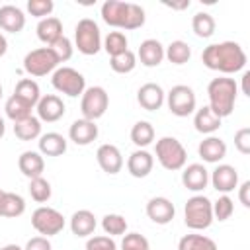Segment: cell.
Segmentation results:
<instances>
[{
  "instance_id": "obj_1",
  "label": "cell",
  "mask_w": 250,
  "mask_h": 250,
  "mask_svg": "<svg viewBox=\"0 0 250 250\" xmlns=\"http://www.w3.org/2000/svg\"><path fill=\"white\" fill-rule=\"evenodd\" d=\"M201 61L209 70H217V72H223V74H232V72H238L246 66V53L234 41L211 43L203 49Z\"/></svg>"
},
{
  "instance_id": "obj_2",
  "label": "cell",
  "mask_w": 250,
  "mask_h": 250,
  "mask_svg": "<svg viewBox=\"0 0 250 250\" xmlns=\"http://www.w3.org/2000/svg\"><path fill=\"white\" fill-rule=\"evenodd\" d=\"M102 20L117 29H139L145 25V10L135 2L121 0H105L102 4Z\"/></svg>"
},
{
  "instance_id": "obj_3",
  "label": "cell",
  "mask_w": 250,
  "mask_h": 250,
  "mask_svg": "<svg viewBox=\"0 0 250 250\" xmlns=\"http://www.w3.org/2000/svg\"><path fill=\"white\" fill-rule=\"evenodd\" d=\"M236 94H238V86L234 82V78H213L207 86V96H209V109L217 115V117H229L234 109L236 104Z\"/></svg>"
},
{
  "instance_id": "obj_4",
  "label": "cell",
  "mask_w": 250,
  "mask_h": 250,
  "mask_svg": "<svg viewBox=\"0 0 250 250\" xmlns=\"http://www.w3.org/2000/svg\"><path fill=\"white\" fill-rule=\"evenodd\" d=\"M154 152H156V160L160 162V166L164 170L176 172V170H182L186 166L188 152H186L184 145L176 137H162V139H158L156 146H154Z\"/></svg>"
},
{
  "instance_id": "obj_5",
  "label": "cell",
  "mask_w": 250,
  "mask_h": 250,
  "mask_svg": "<svg viewBox=\"0 0 250 250\" xmlns=\"http://www.w3.org/2000/svg\"><path fill=\"white\" fill-rule=\"evenodd\" d=\"M184 221L191 230H205L213 223V205L205 195H193L186 201Z\"/></svg>"
},
{
  "instance_id": "obj_6",
  "label": "cell",
  "mask_w": 250,
  "mask_h": 250,
  "mask_svg": "<svg viewBox=\"0 0 250 250\" xmlns=\"http://www.w3.org/2000/svg\"><path fill=\"white\" fill-rule=\"evenodd\" d=\"M74 45L82 55H96L102 49V33L94 20L82 18L74 27Z\"/></svg>"
},
{
  "instance_id": "obj_7",
  "label": "cell",
  "mask_w": 250,
  "mask_h": 250,
  "mask_svg": "<svg viewBox=\"0 0 250 250\" xmlns=\"http://www.w3.org/2000/svg\"><path fill=\"white\" fill-rule=\"evenodd\" d=\"M57 66H59V59L51 47L33 49L23 57V70L29 76H47L49 72H55Z\"/></svg>"
},
{
  "instance_id": "obj_8",
  "label": "cell",
  "mask_w": 250,
  "mask_h": 250,
  "mask_svg": "<svg viewBox=\"0 0 250 250\" xmlns=\"http://www.w3.org/2000/svg\"><path fill=\"white\" fill-rule=\"evenodd\" d=\"M51 84L57 92L70 96V98H78L84 94L86 90V78L72 66H61L53 72Z\"/></svg>"
},
{
  "instance_id": "obj_9",
  "label": "cell",
  "mask_w": 250,
  "mask_h": 250,
  "mask_svg": "<svg viewBox=\"0 0 250 250\" xmlns=\"http://www.w3.org/2000/svg\"><path fill=\"white\" fill-rule=\"evenodd\" d=\"M107 105H109V96H107L105 88L90 86L84 90L82 100H80V111H82L84 119H90V121L100 119L105 113Z\"/></svg>"
},
{
  "instance_id": "obj_10",
  "label": "cell",
  "mask_w": 250,
  "mask_h": 250,
  "mask_svg": "<svg viewBox=\"0 0 250 250\" xmlns=\"http://www.w3.org/2000/svg\"><path fill=\"white\" fill-rule=\"evenodd\" d=\"M31 225H33V229L41 236H47L49 238V236L59 234L64 229V217L57 209L41 205V207H37L31 213Z\"/></svg>"
},
{
  "instance_id": "obj_11",
  "label": "cell",
  "mask_w": 250,
  "mask_h": 250,
  "mask_svg": "<svg viewBox=\"0 0 250 250\" xmlns=\"http://www.w3.org/2000/svg\"><path fill=\"white\" fill-rule=\"evenodd\" d=\"M166 102H168V109L172 111V115L176 117H188L195 111V92L186 86V84H176L172 86V90L166 94Z\"/></svg>"
},
{
  "instance_id": "obj_12",
  "label": "cell",
  "mask_w": 250,
  "mask_h": 250,
  "mask_svg": "<svg viewBox=\"0 0 250 250\" xmlns=\"http://www.w3.org/2000/svg\"><path fill=\"white\" fill-rule=\"evenodd\" d=\"M35 109H37L39 121H45V123H55V121H59V119L64 115V111H66L64 102H62L57 94L41 96V100L37 102Z\"/></svg>"
},
{
  "instance_id": "obj_13",
  "label": "cell",
  "mask_w": 250,
  "mask_h": 250,
  "mask_svg": "<svg viewBox=\"0 0 250 250\" xmlns=\"http://www.w3.org/2000/svg\"><path fill=\"white\" fill-rule=\"evenodd\" d=\"M209 182L213 184V188H215L219 193L227 195V193H230L234 188H238V172H236V168L230 166V164H219V166L211 172Z\"/></svg>"
},
{
  "instance_id": "obj_14",
  "label": "cell",
  "mask_w": 250,
  "mask_h": 250,
  "mask_svg": "<svg viewBox=\"0 0 250 250\" xmlns=\"http://www.w3.org/2000/svg\"><path fill=\"white\" fill-rule=\"evenodd\" d=\"M96 160H98L100 168H102L105 174H109V176L121 172V168H123V154H121V150H119L115 145H109V143L98 146V150H96Z\"/></svg>"
},
{
  "instance_id": "obj_15",
  "label": "cell",
  "mask_w": 250,
  "mask_h": 250,
  "mask_svg": "<svg viewBox=\"0 0 250 250\" xmlns=\"http://www.w3.org/2000/svg\"><path fill=\"white\" fill-rule=\"evenodd\" d=\"M146 215L156 225H168L176 215V207L168 197H150L146 203Z\"/></svg>"
},
{
  "instance_id": "obj_16",
  "label": "cell",
  "mask_w": 250,
  "mask_h": 250,
  "mask_svg": "<svg viewBox=\"0 0 250 250\" xmlns=\"http://www.w3.org/2000/svg\"><path fill=\"white\" fill-rule=\"evenodd\" d=\"M164 98H166V94H164L162 86L156 84V82H146V84H143V86L139 88V92H137V102H139V105H141L143 109H146V111H156V109H160L162 104H164Z\"/></svg>"
},
{
  "instance_id": "obj_17",
  "label": "cell",
  "mask_w": 250,
  "mask_h": 250,
  "mask_svg": "<svg viewBox=\"0 0 250 250\" xmlns=\"http://www.w3.org/2000/svg\"><path fill=\"white\" fill-rule=\"evenodd\" d=\"M98 125H96V121H90V119H76V121H72V125H70V129H68V137H70V141L74 143V145H78V146H86V145H90V143H94L96 139H98Z\"/></svg>"
},
{
  "instance_id": "obj_18",
  "label": "cell",
  "mask_w": 250,
  "mask_h": 250,
  "mask_svg": "<svg viewBox=\"0 0 250 250\" xmlns=\"http://www.w3.org/2000/svg\"><path fill=\"white\" fill-rule=\"evenodd\" d=\"M182 184L189 191H203L209 184V170L203 164H188L182 172Z\"/></svg>"
},
{
  "instance_id": "obj_19",
  "label": "cell",
  "mask_w": 250,
  "mask_h": 250,
  "mask_svg": "<svg viewBox=\"0 0 250 250\" xmlns=\"http://www.w3.org/2000/svg\"><path fill=\"white\" fill-rule=\"evenodd\" d=\"M197 154L203 158V162L209 164H217L219 160H223L227 156V143L221 137L209 135L207 139H203L197 146Z\"/></svg>"
},
{
  "instance_id": "obj_20",
  "label": "cell",
  "mask_w": 250,
  "mask_h": 250,
  "mask_svg": "<svg viewBox=\"0 0 250 250\" xmlns=\"http://www.w3.org/2000/svg\"><path fill=\"white\" fill-rule=\"evenodd\" d=\"M152 166H154V156L145 148H137L127 158V172L133 178H146L152 172Z\"/></svg>"
},
{
  "instance_id": "obj_21",
  "label": "cell",
  "mask_w": 250,
  "mask_h": 250,
  "mask_svg": "<svg viewBox=\"0 0 250 250\" xmlns=\"http://www.w3.org/2000/svg\"><path fill=\"white\" fill-rule=\"evenodd\" d=\"M25 27V14L14 6V4H4L0 6V29L8 33H20Z\"/></svg>"
},
{
  "instance_id": "obj_22",
  "label": "cell",
  "mask_w": 250,
  "mask_h": 250,
  "mask_svg": "<svg viewBox=\"0 0 250 250\" xmlns=\"http://www.w3.org/2000/svg\"><path fill=\"white\" fill-rule=\"evenodd\" d=\"M137 57L143 66H158L164 59V45L158 39H145L137 51Z\"/></svg>"
},
{
  "instance_id": "obj_23",
  "label": "cell",
  "mask_w": 250,
  "mask_h": 250,
  "mask_svg": "<svg viewBox=\"0 0 250 250\" xmlns=\"http://www.w3.org/2000/svg\"><path fill=\"white\" fill-rule=\"evenodd\" d=\"M18 168H20V172H21L25 178H29V180L39 178V176L43 174V170H45L43 154L37 152V150H25V152H21L20 158H18Z\"/></svg>"
},
{
  "instance_id": "obj_24",
  "label": "cell",
  "mask_w": 250,
  "mask_h": 250,
  "mask_svg": "<svg viewBox=\"0 0 250 250\" xmlns=\"http://www.w3.org/2000/svg\"><path fill=\"white\" fill-rule=\"evenodd\" d=\"M96 225H98L96 223V217L88 209H78L70 217V230H72L74 236H80V238L90 236L96 230Z\"/></svg>"
},
{
  "instance_id": "obj_25",
  "label": "cell",
  "mask_w": 250,
  "mask_h": 250,
  "mask_svg": "<svg viewBox=\"0 0 250 250\" xmlns=\"http://www.w3.org/2000/svg\"><path fill=\"white\" fill-rule=\"evenodd\" d=\"M37 145H39V152L43 156H61V154L66 152V139L61 133H55V131L43 133L39 137Z\"/></svg>"
},
{
  "instance_id": "obj_26",
  "label": "cell",
  "mask_w": 250,
  "mask_h": 250,
  "mask_svg": "<svg viewBox=\"0 0 250 250\" xmlns=\"http://www.w3.org/2000/svg\"><path fill=\"white\" fill-rule=\"evenodd\" d=\"M37 37H39L41 43L51 47L59 37H62V23H61V20L55 18V16L39 20V23H37Z\"/></svg>"
},
{
  "instance_id": "obj_27",
  "label": "cell",
  "mask_w": 250,
  "mask_h": 250,
  "mask_svg": "<svg viewBox=\"0 0 250 250\" xmlns=\"http://www.w3.org/2000/svg\"><path fill=\"white\" fill-rule=\"evenodd\" d=\"M193 125H195V131L197 133H203V135H211L215 133L219 127H221V117H217L209 105H203L195 111L193 115Z\"/></svg>"
},
{
  "instance_id": "obj_28",
  "label": "cell",
  "mask_w": 250,
  "mask_h": 250,
  "mask_svg": "<svg viewBox=\"0 0 250 250\" xmlns=\"http://www.w3.org/2000/svg\"><path fill=\"white\" fill-rule=\"evenodd\" d=\"M23 213H25V199L20 193L4 191V195L0 199V217L16 219V217H20Z\"/></svg>"
},
{
  "instance_id": "obj_29",
  "label": "cell",
  "mask_w": 250,
  "mask_h": 250,
  "mask_svg": "<svg viewBox=\"0 0 250 250\" xmlns=\"http://www.w3.org/2000/svg\"><path fill=\"white\" fill-rule=\"evenodd\" d=\"M14 135L20 139V141H35L41 137V121L39 117H25L18 123H14Z\"/></svg>"
},
{
  "instance_id": "obj_30",
  "label": "cell",
  "mask_w": 250,
  "mask_h": 250,
  "mask_svg": "<svg viewBox=\"0 0 250 250\" xmlns=\"http://www.w3.org/2000/svg\"><path fill=\"white\" fill-rule=\"evenodd\" d=\"M31 109H33V105H29L25 100H21V98L16 96V94H12V96L6 100V105H4L6 117L12 119L14 123H18V121L29 117V115H31Z\"/></svg>"
},
{
  "instance_id": "obj_31",
  "label": "cell",
  "mask_w": 250,
  "mask_h": 250,
  "mask_svg": "<svg viewBox=\"0 0 250 250\" xmlns=\"http://www.w3.org/2000/svg\"><path fill=\"white\" fill-rule=\"evenodd\" d=\"M178 250H219L215 240L205 234H184L178 242Z\"/></svg>"
},
{
  "instance_id": "obj_32",
  "label": "cell",
  "mask_w": 250,
  "mask_h": 250,
  "mask_svg": "<svg viewBox=\"0 0 250 250\" xmlns=\"http://www.w3.org/2000/svg\"><path fill=\"white\" fill-rule=\"evenodd\" d=\"M215 18L207 12H197L193 18H191V29L197 37L201 39H209L213 33H215Z\"/></svg>"
},
{
  "instance_id": "obj_33",
  "label": "cell",
  "mask_w": 250,
  "mask_h": 250,
  "mask_svg": "<svg viewBox=\"0 0 250 250\" xmlns=\"http://www.w3.org/2000/svg\"><path fill=\"white\" fill-rule=\"evenodd\" d=\"M16 96H20L21 100H25L29 105H37V102L41 100V90H39V84L31 78H21L18 84H16V90H14Z\"/></svg>"
},
{
  "instance_id": "obj_34",
  "label": "cell",
  "mask_w": 250,
  "mask_h": 250,
  "mask_svg": "<svg viewBox=\"0 0 250 250\" xmlns=\"http://www.w3.org/2000/svg\"><path fill=\"white\" fill-rule=\"evenodd\" d=\"M131 141L133 145H137L139 148L148 146L154 141V127L148 121H137L131 127Z\"/></svg>"
},
{
  "instance_id": "obj_35",
  "label": "cell",
  "mask_w": 250,
  "mask_h": 250,
  "mask_svg": "<svg viewBox=\"0 0 250 250\" xmlns=\"http://www.w3.org/2000/svg\"><path fill=\"white\" fill-rule=\"evenodd\" d=\"M164 57L172 62V64H186L191 57V49L186 41H172L166 49H164Z\"/></svg>"
},
{
  "instance_id": "obj_36",
  "label": "cell",
  "mask_w": 250,
  "mask_h": 250,
  "mask_svg": "<svg viewBox=\"0 0 250 250\" xmlns=\"http://www.w3.org/2000/svg\"><path fill=\"white\" fill-rule=\"evenodd\" d=\"M109 66L117 74H127L137 66V55L127 49V51H123L115 57H109Z\"/></svg>"
},
{
  "instance_id": "obj_37",
  "label": "cell",
  "mask_w": 250,
  "mask_h": 250,
  "mask_svg": "<svg viewBox=\"0 0 250 250\" xmlns=\"http://www.w3.org/2000/svg\"><path fill=\"white\" fill-rule=\"evenodd\" d=\"M127 45H129V41L123 31H109L104 39V49L109 57H115V55L127 51Z\"/></svg>"
},
{
  "instance_id": "obj_38",
  "label": "cell",
  "mask_w": 250,
  "mask_h": 250,
  "mask_svg": "<svg viewBox=\"0 0 250 250\" xmlns=\"http://www.w3.org/2000/svg\"><path fill=\"white\" fill-rule=\"evenodd\" d=\"M27 189H29L31 199L37 201V203H45V201H49V199H51V193H53L51 184H49L43 176L29 180V188H27Z\"/></svg>"
},
{
  "instance_id": "obj_39",
  "label": "cell",
  "mask_w": 250,
  "mask_h": 250,
  "mask_svg": "<svg viewBox=\"0 0 250 250\" xmlns=\"http://www.w3.org/2000/svg\"><path fill=\"white\" fill-rule=\"evenodd\" d=\"M102 229L107 236H119V234H125L127 232V221L123 215H117V213H109L102 219Z\"/></svg>"
},
{
  "instance_id": "obj_40",
  "label": "cell",
  "mask_w": 250,
  "mask_h": 250,
  "mask_svg": "<svg viewBox=\"0 0 250 250\" xmlns=\"http://www.w3.org/2000/svg\"><path fill=\"white\" fill-rule=\"evenodd\" d=\"M211 205H213V219H217V221H227L234 213V201L229 195H221Z\"/></svg>"
},
{
  "instance_id": "obj_41",
  "label": "cell",
  "mask_w": 250,
  "mask_h": 250,
  "mask_svg": "<svg viewBox=\"0 0 250 250\" xmlns=\"http://www.w3.org/2000/svg\"><path fill=\"white\" fill-rule=\"evenodd\" d=\"M121 250H150L148 240L139 232H127L121 240Z\"/></svg>"
},
{
  "instance_id": "obj_42",
  "label": "cell",
  "mask_w": 250,
  "mask_h": 250,
  "mask_svg": "<svg viewBox=\"0 0 250 250\" xmlns=\"http://www.w3.org/2000/svg\"><path fill=\"white\" fill-rule=\"evenodd\" d=\"M55 4L53 0H27V12L35 18H49L53 12Z\"/></svg>"
},
{
  "instance_id": "obj_43",
  "label": "cell",
  "mask_w": 250,
  "mask_h": 250,
  "mask_svg": "<svg viewBox=\"0 0 250 250\" xmlns=\"http://www.w3.org/2000/svg\"><path fill=\"white\" fill-rule=\"evenodd\" d=\"M51 49H53V53L57 55V59H59V62H66L70 57H72V51H74V47H72V43H70V39L68 37H59L53 45H51Z\"/></svg>"
},
{
  "instance_id": "obj_44",
  "label": "cell",
  "mask_w": 250,
  "mask_h": 250,
  "mask_svg": "<svg viewBox=\"0 0 250 250\" xmlns=\"http://www.w3.org/2000/svg\"><path fill=\"white\" fill-rule=\"evenodd\" d=\"M86 250H117V244L113 242L111 236L102 234V236H92V238H88Z\"/></svg>"
},
{
  "instance_id": "obj_45",
  "label": "cell",
  "mask_w": 250,
  "mask_h": 250,
  "mask_svg": "<svg viewBox=\"0 0 250 250\" xmlns=\"http://www.w3.org/2000/svg\"><path fill=\"white\" fill-rule=\"evenodd\" d=\"M234 146L240 154H250V127H242L234 133Z\"/></svg>"
},
{
  "instance_id": "obj_46",
  "label": "cell",
  "mask_w": 250,
  "mask_h": 250,
  "mask_svg": "<svg viewBox=\"0 0 250 250\" xmlns=\"http://www.w3.org/2000/svg\"><path fill=\"white\" fill-rule=\"evenodd\" d=\"M23 250H53V246H51L47 236H33L27 240Z\"/></svg>"
},
{
  "instance_id": "obj_47",
  "label": "cell",
  "mask_w": 250,
  "mask_h": 250,
  "mask_svg": "<svg viewBox=\"0 0 250 250\" xmlns=\"http://www.w3.org/2000/svg\"><path fill=\"white\" fill-rule=\"evenodd\" d=\"M248 191H250V182H242L240 188H238V199L244 207H250V197H248Z\"/></svg>"
},
{
  "instance_id": "obj_48",
  "label": "cell",
  "mask_w": 250,
  "mask_h": 250,
  "mask_svg": "<svg viewBox=\"0 0 250 250\" xmlns=\"http://www.w3.org/2000/svg\"><path fill=\"white\" fill-rule=\"evenodd\" d=\"M248 78H250V72L246 70V72L242 74V92H244L246 96H250V90H248Z\"/></svg>"
},
{
  "instance_id": "obj_49",
  "label": "cell",
  "mask_w": 250,
  "mask_h": 250,
  "mask_svg": "<svg viewBox=\"0 0 250 250\" xmlns=\"http://www.w3.org/2000/svg\"><path fill=\"white\" fill-rule=\"evenodd\" d=\"M6 51H8V41H6V37L0 33V59L6 55Z\"/></svg>"
},
{
  "instance_id": "obj_50",
  "label": "cell",
  "mask_w": 250,
  "mask_h": 250,
  "mask_svg": "<svg viewBox=\"0 0 250 250\" xmlns=\"http://www.w3.org/2000/svg\"><path fill=\"white\" fill-rule=\"evenodd\" d=\"M168 8H174V10H184V8H189V0H184L180 4H166Z\"/></svg>"
},
{
  "instance_id": "obj_51",
  "label": "cell",
  "mask_w": 250,
  "mask_h": 250,
  "mask_svg": "<svg viewBox=\"0 0 250 250\" xmlns=\"http://www.w3.org/2000/svg\"><path fill=\"white\" fill-rule=\"evenodd\" d=\"M0 250H23V248L18 246V244H6V246H2Z\"/></svg>"
},
{
  "instance_id": "obj_52",
  "label": "cell",
  "mask_w": 250,
  "mask_h": 250,
  "mask_svg": "<svg viewBox=\"0 0 250 250\" xmlns=\"http://www.w3.org/2000/svg\"><path fill=\"white\" fill-rule=\"evenodd\" d=\"M4 133H6V123H4V119L0 117V139L4 137Z\"/></svg>"
},
{
  "instance_id": "obj_53",
  "label": "cell",
  "mask_w": 250,
  "mask_h": 250,
  "mask_svg": "<svg viewBox=\"0 0 250 250\" xmlns=\"http://www.w3.org/2000/svg\"><path fill=\"white\" fill-rule=\"evenodd\" d=\"M2 195H4V189H0V199H2Z\"/></svg>"
},
{
  "instance_id": "obj_54",
  "label": "cell",
  "mask_w": 250,
  "mask_h": 250,
  "mask_svg": "<svg viewBox=\"0 0 250 250\" xmlns=\"http://www.w3.org/2000/svg\"><path fill=\"white\" fill-rule=\"evenodd\" d=\"M0 98H2V84H0Z\"/></svg>"
}]
</instances>
